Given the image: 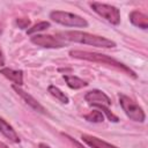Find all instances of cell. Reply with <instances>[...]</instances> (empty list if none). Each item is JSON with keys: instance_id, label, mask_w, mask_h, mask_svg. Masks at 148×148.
Returning <instances> with one entry per match:
<instances>
[{"instance_id": "obj_1", "label": "cell", "mask_w": 148, "mask_h": 148, "mask_svg": "<svg viewBox=\"0 0 148 148\" xmlns=\"http://www.w3.org/2000/svg\"><path fill=\"white\" fill-rule=\"evenodd\" d=\"M69 56L76 59H83V60H89V61H94V62H99V64H104L111 67H114L121 72H124L125 74L132 76L133 79L136 77V74L134 71H132L130 67H127L126 65H124L123 62L105 56V54H101V53H95V52H88V51H79V50H72L69 52Z\"/></svg>"}, {"instance_id": "obj_2", "label": "cell", "mask_w": 148, "mask_h": 148, "mask_svg": "<svg viewBox=\"0 0 148 148\" xmlns=\"http://www.w3.org/2000/svg\"><path fill=\"white\" fill-rule=\"evenodd\" d=\"M58 36L61 39H67L71 42L87 44V45H91V46H96V47L108 49V47L116 46V43L109 38L97 36V35H91V34L83 32V31H65V32H60Z\"/></svg>"}, {"instance_id": "obj_3", "label": "cell", "mask_w": 148, "mask_h": 148, "mask_svg": "<svg viewBox=\"0 0 148 148\" xmlns=\"http://www.w3.org/2000/svg\"><path fill=\"white\" fill-rule=\"evenodd\" d=\"M50 18H52L54 22L66 25V27H77V28H86L88 27V22L73 13L64 12V10H53L50 13Z\"/></svg>"}, {"instance_id": "obj_4", "label": "cell", "mask_w": 148, "mask_h": 148, "mask_svg": "<svg viewBox=\"0 0 148 148\" xmlns=\"http://www.w3.org/2000/svg\"><path fill=\"white\" fill-rule=\"evenodd\" d=\"M119 103H120L124 112L126 113V116L130 119H132L134 121H139V123L145 121V119H146L145 111L132 98H130L128 96H126L124 94H119Z\"/></svg>"}, {"instance_id": "obj_5", "label": "cell", "mask_w": 148, "mask_h": 148, "mask_svg": "<svg viewBox=\"0 0 148 148\" xmlns=\"http://www.w3.org/2000/svg\"><path fill=\"white\" fill-rule=\"evenodd\" d=\"M90 7L95 13H97L99 16L105 18L108 22L117 25L120 22V13L119 9L114 6L106 5V3H101V2H91Z\"/></svg>"}, {"instance_id": "obj_6", "label": "cell", "mask_w": 148, "mask_h": 148, "mask_svg": "<svg viewBox=\"0 0 148 148\" xmlns=\"http://www.w3.org/2000/svg\"><path fill=\"white\" fill-rule=\"evenodd\" d=\"M30 40L38 46L47 49H59L65 46V43L60 37H53L51 35H34Z\"/></svg>"}, {"instance_id": "obj_7", "label": "cell", "mask_w": 148, "mask_h": 148, "mask_svg": "<svg viewBox=\"0 0 148 148\" xmlns=\"http://www.w3.org/2000/svg\"><path fill=\"white\" fill-rule=\"evenodd\" d=\"M84 99H86V102H88L89 105H94L97 108H99V106L109 108L111 105V99L109 98V96L105 95L103 91L97 90V89L88 91L84 95Z\"/></svg>"}, {"instance_id": "obj_8", "label": "cell", "mask_w": 148, "mask_h": 148, "mask_svg": "<svg viewBox=\"0 0 148 148\" xmlns=\"http://www.w3.org/2000/svg\"><path fill=\"white\" fill-rule=\"evenodd\" d=\"M13 89L15 90V92L18 95V96H21V98L30 106V108H32L35 111H38V112H40V113H46V110L44 109V106L36 99V98H34L30 94H28V92H25L23 89H21L18 86H13Z\"/></svg>"}, {"instance_id": "obj_9", "label": "cell", "mask_w": 148, "mask_h": 148, "mask_svg": "<svg viewBox=\"0 0 148 148\" xmlns=\"http://www.w3.org/2000/svg\"><path fill=\"white\" fill-rule=\"evenodd\" d=\"M81 139L90 148H118V147H116L111 143H108L104 140H101L99 138H96V136H92V135H89V134H82Z\"/></svg>"}, {"instance_id": "obj_10", "label": "cell", "mask_w": 148, "mask_h": 148, "mask_svg": "<svg viewBox=\"0 0 148 148\" xmlns=\"http://www.w3.org/2000/svg\"><path fill=\"white\" fill-rule=\"evenodd\" d=\"M0 132L12 142H20V138L17 135V133L15 132V130L12 127V125H9L3 118H0Z\"/></svg>"}, {"instance_id": "obj_11", "label": "cell", "mask_w": 148, "mask_h": 148, "mask_svg": "<svg viewBox=\"0 0 148 148\" xmlns=\"http://www.w3.org/2000/svg\"><path fill=\"white\" fill-rule=\"evenodd\" d=\"M0 73L7 77L8 80H10L12 82L15 83V86H22L23 84V73L22 71H15V69H12V68H2L0 71Z\"/></svg>"}, {"instance_id": "obj_12", "label": "cell", "mask_w": 148, "mask_h": 148, "mask_svg": "<svg viewBox=\"0 0 148 148\" xmlns=\"http://www.w3.org/2000/svg\"><path fill=\"white\" fill-rule=\"evenodd\" d=\"M130 21L132 22V24H134L135 27H139L143 30H146L148 28V17H147V15H145L143 13H141L139 10L131 12Z\"/></svg>"}, {"instance_id": "obj_13", "label": "cell", "mask_w": 148, "mask_h": 148, "mask_svg": "<svg viewBox=\"0 0 148 148\" xmlns=\"http://www.w3.org/2000/svg\"><path fill=\"white\" fill-rule=\"evenodd\" d=\"M64 80L66 81L67 86L72 89H80V88L88 86V83L86 81H83L82 79L74 76V75H64Z\"/></svg>"}, {"instance_id": "obj_14", "label": "cell", "mask_w": 148, "mask_h": 148, "mask_svg": "<svg viewBox=\"0 0 148 148\" xmlns=\"http://www.w3.org/2000/svg\"><path fill=\"white\" fill-rule=\"evenodd\" d=\"M47 90H49V92H50L53 97H56L57 99H59L61 103L67 104V103L69 102V98L65 95V92H62V91H61L59 88H57L56 86H49Z\"/></svg>"}, {"instance_id": "obj_15", "label": "cell", "mask_w": 148, "mask_h": 148, "mask_svg": "<svg viewBox=\"0 0 148 148\" xmlns=\"http://www.w3.org/2000/svg\"><path fill=\"white\" fill-rule=\"evenodd\" d=\"M84 119L90 121V123H102L104 120V116L101 111L98 110H92L91 112H89L88 114L84 116Z\"/></svg>"}, {"instance_id": "obj_16", "label": "cell", "mask_w": 148, "mask_h": 148, "mask_svg": "<svg viewBox=\"0 0 148 148\" xmlns=\"http://www.w3.org/2000/svg\"><path fill=\"white\" fill-rule=\"evenodd\" d=\"M49 27H50V23H49L47 21H42V22H39V23L35 24L34 27L29 28V29L27 30V34H28V35H32V34H35V32H38V31L45 30V29H47Z\"/></svg>"}, {"instance_id": "obj_17", "label": "cell", "mask_w": 148, "mask_h": 148, "mask_svg": "<svg viewBox=\"0 0 148 148\" xmlns=\"http://www.w3.org/2000/svg\"><path fill=\"white\" fill-rule=\"evenodd\" d=\"M16 25L20 28V29H25L30 25V20L27 18V17H21V18H16Z\"/></svg>"}, {"instance_id": "obj_18", "label": "cell", "mask_w": 148, "mask_h": 148, "mask_svg": "<svg viewBox=\"0 0 148 148\" xmlns=\"http://www.w3.org/2000/svg\"><path fill=\"white\" fill-rule=\"evenodd\" d=\"M62 135H65V136H66L67 139H69V140H71V141H72V142H73V143H74V145H75V146L77 147V148H84V147H83V146H82V145H81L80 142H77L76 140H74V139H73V138H71L69 135H67V134H62Z\"/></svg>"}, {"instance_id": "obj_19", "label": "cell", "mask_w": 148, "mask_h": 148, "mask_svg": "<svg viewBox=\"0 0 148 148\" xmlns=\"http://www.w3.org/2000/svg\"><path fill=\"white\" fill-rule=\"evenodd\" d=\"M5 65V57H3V53H2V50L0 47V67Z\"/></svg>"}, {"instance_id": "obj_20", "label": "cell", "mask_w": 148, "mask_h": 148, "mask_svg": "<svg viewBox=\"0 0 148 148\" xmlns=\"http://www.w3.org/2000/svg\"><path fill=\"white\" fill-rule=\"evenodd\" d=\"M38 147H39V148H51L50 146H47V145H45V143H39Z\"/></svg>"}, {"instance_id": "obj_21", "label": "cell", "mask_w": 148, "mask_h": 148, "mask_svg": "<svg viewBox=\"0 0 148 148\" xmlns=\"http://www.w3.org/2000/svg\"><path fill=\"white\" fill-rule=\"evenodd\" d=\"M0 148H8V146L5 145V143H2V142H0Z\"/></svg>"}, {"instance_id": "obj_22", "label": "cell", "mask_w": 148, "mask_h": 148, "mask_svg": "<svg viewBox=\"0 0 148 148\" xmlns=\"http://www.w3.org/2000/svg\"><path fill=\"white\" fill-rule=\"evenodd\" d=\"M1 32H2V25H1V23H0V35H1Z\"/></svg>"}]
</instances>
